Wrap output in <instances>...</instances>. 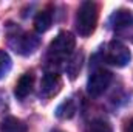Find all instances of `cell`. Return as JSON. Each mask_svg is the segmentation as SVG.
Returning a JSON list of instances; mask_svg holds the SVG:
<instances>
[{
  "label": "cell",
  "instance_id": "obj_1",
  "mask_svg": "<svg viewBox=\"0 0 133 132\" xmlns=\"http://www.w3.org/2000/svg\"><path fill=\"white\" fill-rule=\"evenodd\" d=\"M74 45H76L74 36L68 31H61L48 47V53H46L48 65L54 68L66 62L73 56Z\"/></svg>",
  "mask_w": 133,
  "mask_h": 132
},
{
  "label": "cell",
  "instance_id": "obj_2",
  "mask_svg": "<svg viewBox=\"0 0 133 132\" xmlns=\"http://www.w3.org/2000/svg\"><path fill=\"white\" fill-rule=\"evenodd\" d=\"M8 44L17 55L30 56L39 47V37L36 34L26 33L17 27H11L8 31Z\"/></svg>",
  "mask_w": 133,
  "mask_h": 132
},
{
  "label": "cell",
  "instance_id": "obj_3",
  "mask_svg": "<svg viewBox=\"0 0 133 132\" xmlns=\"http://www.w3.org/2000/svg\"><path fill=\"white\" fill-rule=\"evenodd\" d=\"M98 5L95 2H84L76 14V31L79 33V36L87 37L95 31L96 23H98Z\"/></svg>",
  "mask_w": 133,
  "mask_h": 132
},
{
  "label": "cell",
  "instance_id": "obj_4",
  "mask_svg": "<svg viewBox=\"0 0 133 132\" xmlns=\"http://www.w3.org/2000/svg\"><path fill=\"white\" fill-rule=\"evenodd\" d=\"M132 59V53L125 44L121 40H111L104 50V61L115 67H125Z\"/></svg>",
  "mask_w": 133,
  "mask_h": 132
},
{
  "label": "cell",
  "instance_id": "obj_5",
  "mask_svg": "<svg viewBox=\"0 0 133 132\" xmlns=\"http://www.w3.org/2000/svg\"><path fill=\"white\" fill-rule=\"evenodd\" d=\"M110 82H111V73L104 67H95L87 81V92L90 97L98 98L107 90Z\"/></svg>",
  "mask_w": 133,
  "mask_h": 132
},
{
  "label": "cell",
  "instance_id": "obj_6",
  "mask_svg": "<svg viewBox=\"0 0 133 132\" xmlns=\"http://www.w3.org/2000/svg\"><path fill=\"white\" fill-rule=\"evenodd\" d=\"M62 87V79L57 71L50 70L43 75L40 81V97L42 98H51L54 97Z\"/></svg>",
  "mask_w": 133,
  "mask_h": 132
},
{
  "label": "cell",
  "instance_id": "obj_7",
  "mask_svg": "<svg viewBox=\"0 0 133 132\" xmlns=\"http://www.w3.org/2000/svg\"><path fill=\"white\" fill-rule=\"evenodd\" d=\"M110 23L115 31H124L133 25V14L129 9H116L110 17Z\"/></svg>",
  "mask_w": 133,
  "mask_h": 132
},
{
  "label": "cell",
  "instance_id": "obj_8",
  "mask_svg": "<svg viewBox=\"0 0 133 132\" xmlns=\"http://www.w3.org/2000/svg\"><path fill=\"white\" fill-rule=\"evenodd\" d=\"M33 86H34V73L33 71L23 73V75L20 76V79L17 81V84H16L14 95L19 99L26 98V97L33 92Z\"/></svg>",
  "mask_w": 133,
  "mask_h": 132
},
{
  "label": "cell",
  "instance_id": "obj_9",
  "mask_svg": "<svg viewBox=\"0 0 133 132\" xmlns=\"http://www.w3.org/2000/svg\"><path fill=\"white\" fill-rule=\"evenodd\" d=\"M77 112V101L74 97H70V98L64 99L57 109H56V117L61 118V120H70L76 115Z\"/></svg>",
  "mask_w": 133,
  "mask_h": 132
},
{
  "label": "cell",
  "instance_id": "obj_10",
  "mask_svg": "<svg viewBox=\"0 0 133 132\" xmlns=\"http://www.w3.org/2000/svg\"><path fill=\"white\" fill-rule=\"evenodd\" d=\"M51 23H53V13H51L50 9L40 11V13L36 16V19H34V28H36L37 33H45V31H48L50 27H51Z\"/></svg>",
  "mask_w": 133,
  "mask_h": 132
},
{
  "label": "cell",
  "instance_id": "obj_11",
  "mask_svg": "<svg viewBox=\"0 0 133 132\" xmlns=\"http://www.w3.org/2000/svg\"><path fill=\"white\" fill-rule=\"evenodd\" d=\"M0 131L2 132H28L26 124L16 118V117H6L2 123H0Z\"/></svg>",
  "mask_w": 133,
  "mask_h": 132
},
{
  "label": "cell",
  "instance_id": "obj_12",
  "mask_svg": "<svg viewBox=\"0 0 133 132\" xmlns=\"http://www.w3.org/2000/svg\"><path fill=\"white\" fill-rule=\"evenodd\" d=\"M81 65H82V55H74V56H71L68 61H66V71H68V75L71 76V78H76V75L79 73V70H81Z\"/></svg>",
  "mask_w": 133,
  "mask_h": 132
},
{
  "label": "cell",
  "instance_id": "obj_13",
  "mask_svg": "<svg viewBox=\"0 0 133 132\" xmlns=\"http://www.w3.org/2000/svg\"><path fill=\"white\" fill-rule=\"evenodd\" d=\"M85 132H113V129H111L110 123L105 121L104 118H96L87 126Z\"/></svg>",
  "mask_w": 133,
  "mask_h": 132
},
{
  "label": "cell",
  "instance_id": "obj_14",
  "mask_svg": "<svg viewBox=\"0 0 133 132\" xmlns=\"http://www.w3.org/2000/svg\"><path fill=\"white\" fill-rule=\"evenodd\" d=\"M11 65H12V62H11L9 55H8L6 51L0 50V79H2V78H5V76L9 73Z\"/></svg>",
  "mask_w": 133,
  "mask_h": 132
},
{
  "label": "cell",
  "instance_id": "obj_15",
  "mask_svg": "<svg viewBox=\"0 0 133 132\" xmlns=\"http://www.w3.org/2000/svg\"><path fill=\"white\" fill-rule=\"evenodd\" d=\"M124 132H133V118H130V120H129V121L125 123Z\"/></svg>",
  "mask_w": 133,
  "mask_h": 132
},
{
  "label": "cell",
  "instance_id": "obj_16",
  "mask_svg": "<svg viewBox=\"0 0 133 132\" xmlns=\"http://www.w3.org/2000/svg\"><path fill=\"white\" fill-rule=\"evenodd\" d=\"M53 132H62V131H53Z\"/></svg>",
  "mask_w": 133,
  "mask_h": 132
}]
</instances>
